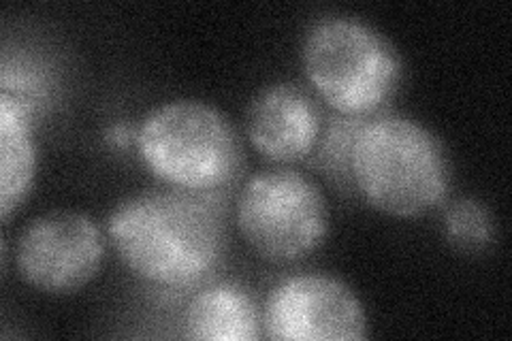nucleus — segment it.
I'll return each mask as SVG.
<instances>
[{
  "label": "nucleus",
  "mask_w": 512,
  "mask_h": 341,
  "mask_svg": "<svg viewBox=\"0 0 512 341\" xmlns=\"http://www.w3.org/2000/svg\"><path fill=\"white\" fill-rule=\"evenodd\" d=\"M120 261L143 282L163 288L199 284L224 256L216 211L192 192H143L120 201L107 220Z\"/></svg>",
  "instance_id": "nucleus-1"
},
{
  "label": "nucleus",
  "mask_w": 512,
  "mask_h": 341,
  "mask_svg": "<svg viewBox=\"0 0 512 341\" xmlns=\"http://www.w3.org/2000/svg\"><path fill=\"white\" fill-rule=\"evenodd\" d=\"M361 197L382 214L416 218L436 209L451 188V165L438 137L404 116L361 122L350 152Z\"/></svg>",
  "instance_id": "nucleus-2"
},
{
  "label": "nucleus",
  "mask_w": 512,
  "mask_h": 341,
  "mask_svg": "<svg viewBox=\"0 0 512 341\" xmlns=\"http://www.w3.org/2000/svg\"><path fill=\"white\" fill-rule=\"evenodd\" d=\"M146 169L182 192L203 194L229 186L244 152L231 120L203 101H171L152 109L137 131Z\"/></svg>",
  "instance_id": "nucleus-3"
},
{
  "label": "nucleus",
  "mask_w": 512,
  "mask_h": 341,
  "mask_svg": "<svg viewBox=\"0 0 512 341\" xmlns=\"http://www.w3.org/2000/svg\"><path fill=\"white\" fill-rule=\"evenodd\" d=\"M301 64L320 99L346 118L387 105L402 79V60L391 41L346 15H329L310 26Z\"/></svg>",
  "instance_id": "nucleus-4"
},
{
  "label": "nucleus",
  "mask_w": 512,
  "mask_h": 341,
  "mask_svg": "<svg viewBox=\"0 0 512 341\" xmlns=\"http://www.w3.org/2000/svg\"><path fill=\"white\" fill-rule=\"evenodd\" d=\"M235 216L248 246L271 263L301 261L329 233L325 194L291 169L252 175L239 192Z\"/></svg>",
  "instance_id": "nucleus-5"
},
{
  "label": "nucleus",
  "mask_w": 512,
  "mask_h": 341,
  "mask_svg": "<svg viewBox=\"0 0 512 341\" xmlns=\"http://www.w3.org/2000/svg\"><path fill=\"white\" fill-rule=\"evenodd\" d=\"M103 258L105 241L99 224L69 209L32 218L15 250L22 280L47 295H69L84 288L96 278Z\"/></svg>",
  "instance_id": "nucleus-6"
},
{
  "label": "nucleus",
  "mask_w": 512,
  "mask_h": 341,
  "mask_svg": "<svg viewBox=\"0 0 512 341\" xmlns=\"http://www.w3.org/2000/svg\"><path fill=\"white\" fill-rule=\"evenodd\" d=\"M263 331L278 341H357L367 337V316L344 282L323 273H301L271 288Z\"/></svg>",
  "instance_id": "nucleus-7"
},
{
  "label": "nucleus",
  "mask_w": 512,
  "mask_h": 341,
  "mask_svg": "<svg viewBox=\"0 0 512 341\" xmlns=\"http://www.w3.org/2000/svg\"><path fill=\"white\" fill-rule=\"evenodd\" d=\"M246 135L271 162L306 160L323 135V116L312 96L295 84H274L250 103Z\"/></svg>",
  "instance_id": "nucleus-8"
},
{
  "label": "nucleus",
  "mask_w": 512,
  "mask_h": 341,
  "mask_svg": "<svg viewBox=\"0 0 512 341\" xmlns=\"http://www.w3.org/2000/svg\"><path fill=\"white\" fill-rule=\"evenodd\" d=\"M182 327L190 339L252 341L261 337L263 320L246 288L220 282L192 297Z\"/></svg>",
  "instance_id": "nucleus-9"
},
{
  "label": "nucleus",
  "mask_w": 512,
  "mask_h": 341,
  "mask_svg": "<svg viewBox=\"0 0 512 341\" xmlns=\"http://www.w3.org/2000/svg\"><path fill=\"white\" fill-rule=\"evenodd\" d=\"M37 173L32 113L13 96H0V211L7 218L30 192Z\"/></svg>",
  "instance_id": "nucleus-10"
},
{
  "label": "nucleus",
  "mask_w": 512,
  "mask_h": 341,
  "mask_svg": "<svg viewBox=\"0 0 512 341\" xmlns=\"http://www.w3.org/2000/svg\"><path fill=\"white\" fill-rule=\"evenodd\" d=\"M446 237L455 246L466 250H478L493 237V224L487 209L478 201L463 199L446 211Z\"/></svg>",
  "instance_id": "nucleus-11"
},
{
  "label": "nucleus",
  "mask_w": 512,
  "mask_h": 341,
  "mask_svg": "<svg viewBox=\"0 0 512 341\" xmlns=\"http://www.w3.org/2000/svg\"><path fill=\"white\" fill-rule=\"evenodd\" d=\"M359 126L361 122L352 118L333 120L329 131L325 133L323 143H320V165H323V169H327V173L335 177V180H344L346 184H352L350 152Z\"/></svg>",
  "instance_id": "nucleus-12"
},
{
  "label": "nucleus",
  "mask_w": 512,
  "mask_h": 341,
  "mask_svg": "<svg viewBox=\"0 0 512 341\" xmlns=\"http://www.w3.org/2000/svg\"><path fill=\"white\" fill-rule=\"evenodd\" d=\"M3 92L18 99L35 118V113L41 105L47 101V92H50V84H47V77L28 62L15 60L11 64L5 60L3 67Z\"/></svg>",
  "instance_id": "nucleus-13"
},
{
  "label": "nucleus",
  "mask_w": 512,
  "mask_h": 341,
  "mask_svg": "<svg viewBox=\"0 0 512 341\" xmlns=\"http://www.w3.org/2000/svg\"><path fill=\"white\" fill-rule=\"evenodd\" d=\"M105 139H107V143L116 145V148H122V150H124V148H128V145H131L133 141H137V133H133V128L128 126V124H116V126L109 128Z\"/></svg>",
  "instance_id": "nucleus-14"
}]
</instances>
